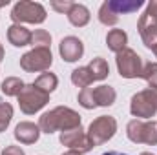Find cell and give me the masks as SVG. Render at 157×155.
<instances>
[{
    "mask_svg": "<svg viewBox=\"0 0 157 155\" xmlns=\"http://www.w3.org/2000/svg\"><path fill=\"white\" fill-rule=\"evenodd\" d=\"M2 155H26V153H24V150L20 146H6Z\"/></svg>",
    "mask_w": 157,
    "mask_h": 155,
    "instance_id": "cell-28",
    "label": "cell"
},
{
    "mask_svg": "<svg viewBox=\"0 0 157 155\" xmlns=\"http://www.w3.org/2000/svg\"><path fill=\"white\" fill-rule=\"evenodd\" d=\"M59 53L62 60L66 62H77L78 59L84 55V44L77 37H66L59 44Z\"/></svg>",
    "mask_w": 157,
    "mask_h": 155,
    "instance_id": "cell-11",
    "label": "cell"
},
{
    "mask_svg": "<svg viewBox=\"0 0 157 155\" xmlns=\"http://www.w3.org/2000/svg\"><path fill=\"white\" fill-rule=\"evenodd\" d=\"M7 40L15 47H24L31 42V31L22 24H13L7 28Z\"/></svg>",
    "mask_w": 157,
    "mask_h": 155,
    "instance_id": "cell-13",
    "label": "cell"
},
{
    "mask_svg": "<svg viewBox=\"0 0 157 155\" xmlns=\"http://www.w3.org/2000/svg\"><path fill=\"white\" fill-rule=\"evenodd\" d=\"M141 77L150 84V88H157V62H146L143 66Z\"/></svg>",
    "mask_w": 157,
    "mask_h": 155,
    "instance_id": "cell-24",
    "label": "cell"
},
{
    "mask_svg": "<svg viewBox=\"0 0 157 155\" xmlns=\"http://www.w3.org/2000/svg\"><path fill=\"white\" fill-rule=\"evenodd\" d=\"M90 9L82 4H73L71 9L68 11V20L75 26V28H84L90 22Z\"/></svg>",
    "mask_w": 157,
    "mask_h": 155,
    "instance_id": "cell-15",
    "label": "cell"
},
{
    "mask_svg": "<svg viewBox=\"0 0 157 155\" xmlns=\"http://www.w3.org/2000/svg\"><path fill=\"white\" fill-rule=\"evenodd\" d=\"M144 91H146V95L150 97V100L155 104V108H157V88H146Z\"/></svg>",
    "mask_w": 157,
    "mask_h": 155,
    "instance_id": "cell-29",
    "label": "cell"
},
{
    "mask_svg": "<svg viewBox=\"0 0 157 155\" xmlns=\"http://www.w3.org/2000/svg\"><path fill=\"white\" fill-rule=\"evenodd\" d=\"M13 119V106L9 102H0V133L7 130Z\"/></svg>",
    "mask_w": 157,
    "mask_h": 155,
    "instance_id": "cell-25",
    "label": "cell"
},
{
    "mask_svg": "<svg viewBox=\"0 0 157 155\" xmlns=\"http://www.w3.org/2000/svg\"><path fill=\"white\" fill-rule=\"evenodd\" d=\"M88 70H90V73H91L93 80H104V78L110 75V66H108V62H106L102 57L93 59V60L90 62Z\"/></svg>",
    "mask_w": 157,
    "mask_h": 155,
    "instance_id": "cell-18",
    "label": "cell"
},
{
    "mask_svg": "<svg viewBox=\"0 0 157 155\" xmlns=\"http://www.w3.org/2000/svg\"><path fill=\"white\" fill-rule=\"evenodd\" d=\"M71 82H73L77 88H82V89H84V88H90V84L95 82V80L91 77L88 66H84V68H77V70L71 71Z\"/></svg>",
    "mask_w": 157,
    "mask_h": 155,
    "instance_id": "cell-21",
    "label": "cell"
},
{
    "mask_svg": "<svg viewBox=\"0 0 157 155\" xmlns=\"http://www.w3.org/2000/svg\"><path fill=\"white\" fill-rule=\"evenodd\" d=\"M91 95H93V102L95 106H102V108H108L115 102L117 99V93L112 86H97V88H91Z\"/></svg>",
    "mask_w": 157,
    "mask_h": 155,
    "instance_id": "cell-14",
    "label": "cell"
},
{
    "mask_svg": "<svg viewBox=\"0 0 157 155\" xmlns=\"http://www.w3.org/2000/svg\"><path fill=\"white\" fill-rule=\"evenodd\" d=\"M102 155H126V153H121V152H106V153Z\"/></svg>",
    "mask_w": 157,
    "mask_h": 155,
    "instance_id": "cell-31",
    "label": "cell"
},
{
    "mask_svg": "<svg viewBox=\"0 0 157 155\" xmlns=\"http://www.w3.org/2000/svg\"><path fill=\"white\" fill-rule=\"evenodd\" d=\"M141 155H154V153H150V152H143Z\"/></svg>",
    "mask_w": 157,
    "mask_h": 155,
    "instance_id": "cell-35",
    "label": "cell"
},
{
    "mask_svg": "<svg viewBox=\"0 0 157 155\" xmlns=\"http://www.w3.org/2000/svg\"><path fill=\"white\" fill-rule=\"evenodd\" d=\"M152 51H154V55H155V59H157V44L154 46V47H152Z\"/></svg>",
    "mask_w": 157,
    "mask_h": 155,
    "instance_id": "cell-34",
    "label": "cell"
},
{
    "mask_svg": "<svg viewBox=\"0 0 157 155\" xmlns=\"http://www.w3.org/2000/svg\"><path fill=\"white\" fill-rule=\"evenodd\" d=\"M51 64H53V55L46 47H33L31 51L20 57V68L28 73L48 71Z\"/></svg>",
    "mask_w": 157,
    "mask_h": 155,
    "instance_id": "cell-7",
    "label": "cell"
},
{
    "mask_svg": "<svg viewBox=\"0 0 157 155\" xmlns=\"http://www.w3.org/2000/svg\"><path fill=\"white\" fill-rule=\"evenodd\" d=\"M126 135L132 142L135 144H148L155 146L157 144V122L154 120H141L133 119L126 126Z\"/></svg>",
    "mask_w": 157,
    "mask_h": 155,
    "instance_id": "cell-3",
    "label": "cell"
},
{
    "mask_svg": "<svg viewBox=\"0 0 157 155\" xmlns=\"http://www.w3.org/2000/svg\"><path fill=\"white\" fill-rule=\"evenodd\" d=\"M60 142L64 146H68L70 150H77L80 153H86V152L95 148L91 144V141L88 139V133L82 130V126H78L75 130H70V131H62L60 133Z\"/></svg>",
    "mask_w": 157,
    "mask_h": 155,
    "instance_id": "cell-9",
    "label": "cell"
},
{
    "mask_svg": "<svg viewBox=\"0 0 157 155\" xmlns=\"http://www.w3.org/2000/svg\"><path fill=\"white\" fill-rule=\"evenodd\" d=\"M130 112L133 117H139V119H152L155 117L157 113V108L155 104L150 100V97L146 95V91H139L132 97L130 100Z\"/></svg>",
    "mask_w": 157,
    "mask_h": 155,
    "instance_id": "cell-10",
    "label": "cell"
},
{
    "mask_svg": "<svg viewBox=\"0 0 157 155\" xmlns=\"http://www.w3.org/2000/svg\"><path fill=\"white\" fill-rule=\"evenodd\" d=\"M29 44L33 47H46V49H49V46H51V35L46 29H35L31 33V42Z\"/></svg>",
    "mask_w": 157,
    "mask_h": 155,
    "instance_id": "cell-23",
    "label": "cell"
},
{
    "mask_svg": "<svg viewBox=\"0 0 157 155\" xmlns=\"http://www.w3.org/2000/svg\"><path fill=\"white\" fill-rule=\"evenodd\" d=\"M40 128L39 124L35 122H29V120H24V122H18L17 128H15V139L20 142V144H35L40 137Z\"/></svg>",
    "mask_w": 157,
    "mask_h": 155,
    "instance_id": "cell-12",
    "label": "cell"
},
{
    "mask_svg": "<svg viewBox=\"0 0 157 155\" xmlns=\"http://www.w3.org/2000/svg\"><path fill=\"white\" fill-rule=\"evenodd\" d=\"M99 22L104 24V26H115L119 22V15L110 7V2H108V0H106V2L101 6V9H99Z\"/></svg>",
    "mask_w": 157,
    "mask_h": 155,
    "instance_id": "cell-22",
    "label": "cell"
},
{
    "mask_svg": "<svg viewBox=\"0 0 157 155\" xmlns=\"http://www.w3.org/2000/svg\"><path fill=\"white\" fill-rule=\"evenodd\" d=\"M11 20L15 24H42L46 20V9L44 6L39 2H29V0H22V2H17L11 9Z\"/></svg>",
    "mask_w": 157,
    "mask_h": 155,
    "instance_id": "cell-2",
    "label": "cell"
},
{
    "mask_svg": "<svg viewBox=\"0 0 157 155\" xmlns=\"http://www.w3.org/2000/svg\"><path fill=\"white\" fill-rule=\"evenodd\" d=\"M39 89L42 91H46V93H51L53 89H57V86H59V78L55 73H51V71H44V73H40L37 80L33 82Z\"/></svg>",
    "mask_w": 157,
    "mask_h": 155,
    "instance_id": "cell-19",
    "label": "cell"
},
{
    "mask_svg": "<svg viewBox=\"0 0 157 155\" xmlns=\"http://www.w3.org/2000/svg\"><path fill=\"white\" fill-rule=\"evenodd\" d=\"M117 131V120L112 115H101L95 120H91L90 128H88V139L91 141L93 146H101L104 142H108Z\"/></svg>",
    "mask_w": 157,
    "mask_h": 155,
    "instance_id": "cell-5",
    "label": "cell"
},
{
    "mask_svg": "<svg viewBox=\"0 0 157 155\" xmlns=\"http://www.w3.org/2000/svg\"><path fill=\"white\" fill-rule=\"evenodd\" d=\"M17 99H18V106H20L22 113L33 115V113L40 112L49 102V93L39 89L35 84H26Z\"/></svg>",
    "mask_w": 157,
    "mask_h": 155,
    "instance_id": "cell-4",
    "label": "cell"
},
{
    "mask_svg": "<svg viewBox=\"0 0 157 155\" xmlns=\"http://www.w3.org/2000/svg\"><path fill=\"white\" fill-rule=\"evenodd\" d=\"M80 126V115L75 110L66 106H57L46 113H42L39 120V128L42 133H55V131H70Z\"/></svg>",
    "mask_w": 157,
    "mask_h": 155,
    "instance_id": "cell-1",
    "label": "cell"
},
{
    "mask_svg": "<svg viewBox=\"0 0 157 155\" xmlns=\"http://www.w3.org/2000/svg\"><path fill=\"white\" fill-rule=\"evenodd\" d=\"M110 2V7L117 13V15H128V13H133L137 11L144 2L143 0H108Z\"/></svg>",
    "mask_w": 157,
    "mask_h": 155,
    "instance_id": "cell-17",
    "label": "cell"
},
{
    "mask_svg": "<svg viewBox=\"0 0 157 155\" xmlns=\"http://www.w3.org/2000/svg\"><path fill=\"white\" fill-rule=\"evenodd\" d=\"M126 44H128V35L122 29H112V31H108V35H106V46L115 55L126 49Z\"/></svg>",
    "mask_w": 157,
    "mask_h": 155,
    "instance_id": "cell-16",
    "label": "cell"
},
{
    "mask_svg": "<svg viewBox=\"0 0 157 155\" xmlns=\"http://www.w3.org/2000/svg\"><path fill=\"white\" fill-rule=\"evenodd\" d=\"M4 55H6V53H4V47H2V44H0V60L4 59Z\"/></svg>",
    "mask_w": 157,
    "mask_h": 155,
    "instance_id": "cell-33",
    "label": "cell"
},
{
    "mask_svg": "<svg viewBox=\"0 0 157 155\" xmlns=\"http://www.w3.org/2000/svg\"><path fill=\"white\" fill-rule=\"evenodd\" d=\"M71 6H73V2H70V0H66V2H57V0H53L51 2V7L55 9V11H59V13H66L68 15V11L71 9Z\"/></svg>",
    "mask_w": 157,
    "mask_h": 155,
    "instance_id": "cell-27",
    "label": "cell"
},
{
    "mask_svg": "<svg viewBox=\"0 0 157 155\" xmlns=\"http://www.w3.org/2000/svg\"><path fill=\"white\" fill-rule=\"evenodd\" d=\"M78 104H80L82 108H86V110H93V108H97L95 102H93L91 88H84V89H80V93H78Z\"/></svg>",
    "mask_w": 157,
    "mask_h": 155,
    "instance_id": "cell-26",
    "label": "cell"
},
{
    "mask_svg": "<svg viewBox=\"0 0 157 155\" xmlns=\"http://www.w3.org/2000/svg\"><path fill=\"white\" fill-rule=\"evenodd\" d=\"M62 155H82L80 152H77V150H68V152H64Z\"/></svg>",
    "mask_w": 157,
    "mask_h": 155,
    "instance_id": "cell-30",
    "label": "cell"
},
{
    "mask_svg": "<svg viewBox=\"0 0 157 155\" xmlns=\"http://www.w3.org/2000/svg\"><path fill=\"white\" fill-rule=\"evenodd\" d=\"M115 62H117L119 75L124 78H137L143 73V59L130 47L117 53Z\"/></svg>",
    "mask_w": 157,
    "mask_h": 155,
    "instance_id": "cell-8",
    "label": "cell"
},
{
    "mask_svg": "<svg viewBox=\"0 0 157 155\" xmlns=\"http://www.w3.org/2000/svg\"><path fill=\"white\" fill-rule=\"evenodd\" d=\"M9 4V0H0V7H4V6H7Z\"/></svg>",
    "mask_w": 157,
    "mask_h": 155,
    "instance_id": "cell-32",
    "label": "cell"
},
{
    "mask_svg": "<svg viewBox=\"0 0 157 155\" xmlns=\"http://www.w3.org/2000/svg\"><path fill=\"white\" fill-rule=\"evenodd\" d=\"M24 86H26V84H24L18 77H7L2 82L0 89H2V93L7 95V97H18V93L24 89Z\"/></svg>",
    "mask_w": 157,
    "mask_h": 155,
    "instance_id": "cell-20",
    "label": "cell"
},
{
    "mask_svg": "<svg viewBox=\"0 0 157 155\" xmlns=\"http://www.w3.org/2000/svg\"><path fill=\"white\" fill-rule=\"evenodd\" d=\"M137 29L144 46L152 49L157 44V0H152L146 6V11L141 15L137 22Z\"/></svg>",
    "mask_w": 157,
    "mask_h": 155,
    "instance_id": "cell-6",
    "label": "cell"
}]
</instances>
